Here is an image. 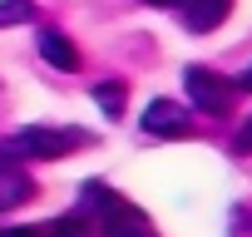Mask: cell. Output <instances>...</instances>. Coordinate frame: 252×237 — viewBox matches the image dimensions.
Instances as JSON below:
<instances>
[{
	"label": "cell",
	"mask_w": 252,
	"mask_h": 237,
	"mask_svg": "<svg viewBox=\"0 0 252 237\" xmlns=\"http://www.w3.org/2000/svg\"><path fill=\"white\" fill-rule=\"evenodd\" d=\"M79 203H84L79 212L99 222V237H154L149 217L124 198V193H114V188H104V183H89Z\"/></svg>",
	"instance_id": "cell-1"
},
{
	"label": "cell",
	"mask_w": 252,
	"mask_h": 237,
	"mask_svg": "<svg viewBox=\"0 0 252 237\" xmlns=\"http://www.w3.org/2000/svg\"><path fill=\"white\" fill-rule=\"evenodd\" d=\"M84 144H89L84 129H20L0 144V158H64Z\"/></svg>",
	"instance_id": "cell-2"
},
{
	"label": "cell",
	"mask_w": 252,
	"mask_h": 237,
	"mask_svg": "<svg viewBox=\"0 0 252 237\" xmlns=\"http://www.w3.org/2000/svg\"><path fill=\"white\" fill-rule=\"evenodd\" d=\"M183 89H188V99H193L208 118H227V114L237 109V84L222 79V74H213V69H203V64H188V69H183Z\"/></svg>",
	"instance_id": "cell-3"
},
{
	"label": "cell",
	"mask_w": 252,
	"mask_h": 237,
	"mask_svg": "<svg viewBox=\"0 0 252 237\" xmlns=\"http://www.w3.org/2000/svg\"><path fill=\"white\" fill-rule=\"evenodd\" d=\"M149 5H163V10H178L183 30H193V35H208V30H218V25L227 20V10H232V0H149Z\"/></svg>",
	"instance_id": "cell-4"
},
{
	"label": "cell",
	"mask_w": 252,
	"mask_h": 237,
	"mask_svg": "<svg viewBox=\"0 0 252 237\" xmlns=\"http://www.w3.org/2000/svg\"><path fill=\"white\" fill-rule=\"evenodd\" d=\"M144 134L149 139H173V134H188V109L178 99H154L144 109Z\"/></svg>",
	"instance_id": "cell-5"
},
{
	"label": "cell",
	"mask_w": 252,
	"mask_h": 237,
	"mask_svg": "<svg viewBox=\"0 0 252 237\" xmlns=\"http://www.w3.org/2000/svg\"><path fill=\"white\" fill-rule=\"evenodd\" d=\"M40 55H45L50 69H64V74L79 69V50H74V40H64L60 30H40Z\"/></svg>",
	"instance_id": "cell-6"
},
{
	"label": "cell",
	"mask_w": 252,
	"mask_h": 237,
	"mask_svg": "<svg viewBox=\"0 0 252 237\" xmlns=\"http://www.w3.org/2000/svg\"><path fill=\"white\" fill-rule=\"evenodd\" d=\"M35 183L25 168H10V163H0V212H15L20 203H30Z\"/></svg>",
	"instance_id": "cell-7"
},
{
	"label": "cell",
	"mask_w": 252,
	"mask_h": 237,
	"mask_svg": "<svg viewBox=\"0 0 252 237\" xmlns=\"http://www.w3.org/2000/svg\"><path fill=\"white\" fill-rule=\"evenodd\" d=\"M124 94H129V89H124V79H104V84H94V99H99V109H104L109 118L124 114Z\"/></svg>",
	"instance_id": "cell-8"
},
{
	"label": "cell",
	"mask_w": 252,
	"mask_h": 237,
	"mask_svg": "<svg viewBox=\"0 0 252 237\" xmlns=\"http://www.w3.org/2000/svg\"><path fill=\"white\" fill-rule=\"evenodd\" d=\"M25 20H35V5H30V0H0V30L25 25Z\"/></svg>",
	"instance_id": "cell-9"
},
{
	"label": "cell",
	"mask_w": 252,
	"mask_h": 237,
	"mask_svg": "<svg viewBox=\"0 0 252 237\" xmlns=\"http://www.w3.org/2000/svg\"><path fill=\"white\" fill-rule=\"evenodd\" d=\"M237 153H252V118H247L242 134H237Z\"/></svg>",
	"instance_id": "cell-10"
},
{
	"label": "cell",
	"mask_w": 252,
	"mask_h": 237,
	"mask_svg": "<svg viewBox=\"0 0 252 237\" xmlns=\"http://www.w3.org/2000/svg\"><path fill=\"white\" fill-rule=\"evenodd\" d=\"M0 237H40V232H30V227H0Z\"/></svg>",
	"instance_id": "cell-11"
},
{
	"label": "cell",
	"mask_w": 252,
	"mask_h": 237,
	"mask_svg": "<svg viewBox=\"0 0 252 237\" xmlns=\"http://www.w3.org/2000/svg\"><path fill=\"white\" fill-rule=\"evenodd\" d=\"M232 84H237V89H247V94H252V64H247V69H242V74H237V79H232Z\"/></svg>",
	"instance_id": "cell-12"
}]
</instances>
